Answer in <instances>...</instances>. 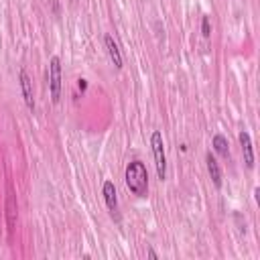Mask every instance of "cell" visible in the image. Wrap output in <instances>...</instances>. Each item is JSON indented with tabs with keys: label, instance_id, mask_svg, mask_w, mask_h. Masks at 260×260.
I'll return each mask as SVG.
<instances>
[{
	"label": "cell",
	"instance_id": "8",
	"mask_svg": "<svg viewBox=\"0 0 260 260\" xmlns=\"http://www.w3.org/2000/svg\"><path fill=\"white\" fill-rule=\"evenodd\" d=\"M205 162H207V173H209V177H211L213 185L219 189V187H221V169H219V165H217L215 156H213L211 152H207V154H205Z\"/></svg>",
	"mask_w": 260,
	"mask_h": 260
},
{
	"label": "cell",
	"instance_id": "1",
	"mask_svg": "<svg viewBox=\"0 0 260 260\" xmlns=\"http://www.w3.org/2000/svg\"><path fill=\"white\" fill-rule=\"evenodd\" d=\"M126 187L136 195V197H144L148 193V173L142 160H132L126 167Z\"/></svg>",
	"mask_w": 260,
	"mask_h": 260
},
{
	"label": "cell",
	"instance_id": "9",
	"mask_svg": "<svg viewBox=\"0 0 260 260\" xmlns=\"http://www.w3.org/2000/svg\"><path fill=\"white\" fill-rule=\"evenodd\" d=\"M211 146H213V150L217 152V154H221V156H230V144H228V140H225V136H221V134H215L213 136V140H211Z\"/></svg>",
	"mask_w": 260,
	"mask_h": 260
},
{
	"label": "cell",
	"instance_id": "6",
	"mask_svg": "<svg viewBox=\"0 0 260 260\" xmlns=\"http://www.w3.org/2000/svg\"><path fill=\"white\" fill-rule=\"evenodd\" d=\"M104 45H106V49H108V55H110L114 67H116V69H122V53H120V47H118V43L114 41V37H112V35H106V37H104Z\"/></svg>",
	"mask_w": 260,
	"mask_h": 260
},
{
	"label": "cell",
	"instance_id": "4",
	"mask_svg": "<svg viewBox=\"0 0 260 260\" xmlns=\"http://www.w3.org/2000/svg\"><path fill=\"white\" fill-rule=\"evenodd\" d=\"M18 83H20V91H22V100H24V104H26V108L32 112L35 110V95H32V81H30V77H28V73L24 71V69H20V73H18Z\"/></svg>",
	"mask_w": 260,
	"mask_h": 260
},
{
	"label": "cell",
	"instance_id": "7",
	"mask_svg": "<svg viewBox=\"0 0 260 260\" xmlns=\"http://www.w3.org/2000/svg\"><path fill=\"white\" fill-rule=\"evenodd\" d=\"M240 144H242V152H244V162L248 169L254 167V148H252V138L248 132H240Z\"/></svg>",
	"mask_w": 260,
	"mask_h": 260
},
{
	"label": "cell",
	"instance_id": "10",
	"mask_svg": "<svg viewBox=\"0 0 260 260\" xmlns=\"http://www.w3.org/2000/svg\"><path fill=\"white\" fill-rule=\"evenodd\" d=\"M6 221H8L10 230L16 223V199L12 193H8V197H6Z\"/></svg>",
	"mask_w": 260,
	"mask_h": 260
},
{
	"label": "cell",
	"instance_id": "2",
	"mask_svg": "<svg viewBox=\"0 0 260 260\" xmlns=\"http://www.w3.org/2000/svg\"><path fill=\"white\" fill-rule=\"evenodd\" d=\"M150 146H152V156L156 165V175L160 181L167 179V154H165V144H162V134L158 130L152 132L150 136Z\"/></svg>",
	"mask_w": 260,
	"mask_h": 260
},
{
	"label": "cell",
	"instance_id": "13",
	"mask_svg": "<svg viewBox=\"0 0 260 260\" xmlns=\"http://www.w3.org/2000/svg\"><path fill=\"white\" fill-rule=\"evenodd\" d=\"M77 85H79V89H81V91H83V89L87 87V83H85V79H79V83H77Z\"/></svg>",
	"mask_w": 260,
	"mask_h": 260
},
{
	"label": "cell",
	"instance_id": "5",
	"mask_svg": "<svg viewBox=\"0 0 260 260\" xmlns=\"http://www.w3.org/2000/svg\"><path fill=\"white\" fill-rule=\"evenodd\" d=\"M102 193H104V199H106V205L110 209L112 215L118 213V197H116V185L112 181H104V187H102Z\"/></svg>",
	"mask_w": 260,
	"mask_h": 260
},
{
	"label": "cell",
	"instance_id": "12",
	"mask_svg": "<svg viewBox=\"0 0 260 260\" xmlns=\"http://www.w3.org/2000/svg\"><path fill=\"white\" fill-rule=\"evenodd\" d=\"M146 256H148V258H152V260H154V258H158V256H156V252H154L152 248H148V252H146Z\"/></svg>",
	"mask_w": 260,
	"mask_h": 260
},
{
	"label": "cell",
	"instance_id": "3",
	"mask_svg": "<svg viewBox=\"0 0 260 260\" xmlns=\"http://www.w3.org/2000/svg\"><path fill=\"white\" fill-rule=\"evenodd\" d=\"M49 89H51V100L57 104L61 98V59L55 55L49 61Z\"/></svg>",
	"mask_w": 260,
	"mask_h": 260
},
{
	"label": "cell",
	"instance_id": "11",
	"mask_svg": "<svg viewBox=\"0 0 260 260\" xmlns=\"http://www.w3.org/2000/svg\"><path fill=\"white\" fill-rule=\"evenodd\" d=\"M201 32H203V37H205V39H209V35H211V26H209V16H203V18H201Z\"/></svg>",
	"mask_w": 260,
	"mask_h": 260
}]
</instances>
